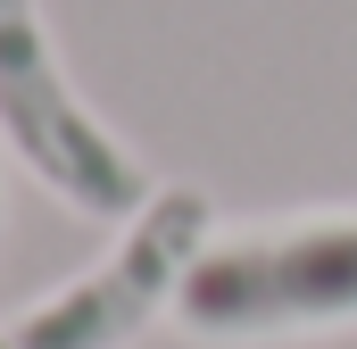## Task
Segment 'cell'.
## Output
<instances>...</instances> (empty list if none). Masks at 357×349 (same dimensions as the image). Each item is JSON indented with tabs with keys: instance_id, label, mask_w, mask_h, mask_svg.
<instances>
[{
	"instance_id": "obj_1",
	"label": "cell",
	"mask_w": 357,
	"mask_h": 349,
	"mask_svg": "<svg viewBox=\"0 0 357 349\" xmlns=\"http://www.w3.org/2000/svg\"><path fill=\"white\" fill-rule=\"evenodd\" d=\"M175 325L208 349L316 341L357 325V200L282 208L274 225L216 233L183 274Z\"/></svg>"
},
{
	"instance_id": "obj_2",
	"label": "cell",
	"mask_w": 357,
	"mask_h": 349,
	"mask_svg": "<svg viewBox=\"0 0 357 349\" xmlns=\"http://www.w3.org/2000/svg\"><path fill=\"white\" fill-rule=\"evenodd\" d=\"M0 150L91 225H125L158 191L142 150L75 91L42 0H0Z\"/></svg>"
},
{
	"instance_id": "obj_3",
	"label": "cell",
	"mask_w": 357,
	"mask_h": 349,
	"mask_svg": "<svg viewBox=\"0 0 357 349\" xmlns=\"http://www.w3.org/2000/svg\"><path fill=\"white\" fill-rule=\"evenodd\" d=\"M208 242H216V200L199 183H158L84 274H67L59 291H42L8 325V341L17 349H133L158 316H175L183 274L199 266Z\"/></svg>"
},
{
	"instance_id": "obj_4",
	"label": "cell",
	"mask_w": 357,
	"mask_h": 349,
	"mask_svg": "<svg viewBox=\"0 0 357 349\" xmlns=\"http://www.w3.org/2000/svg\"><path fill=\"white\" fill-rule=\"evenodd\" d=\"M0 208H8V183H0Z\"/></svg>"
},
{
	"instance_id": "obj_5",
	"label": "cell",
	"mask_w": 357,
	"mask_h": 349,
	"mask_svg": "<svg viewBox=\"0 0 357 349\" xmlns=\"http://www.w3.org/2000/svg\"><path fill=\"white\" fill-rule=\"evenodd\" d=\"M0 349H17V341H8V333H0Z\"/></svg>"
}]
</instances>
